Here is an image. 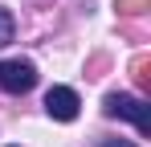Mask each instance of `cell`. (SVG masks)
I'll use <instances>...</instances> for the list:
<instances>
[{"label": "cell", "instance_id": "cell-1", "mask_svg": "<svg viewBox=\"0 0 151 147\" xmlns=\"http://www.w3.org/2000/svg\"><path fill=\"white\" fill-rule=\"evenodd\" d=\"M102 110H106L110 119L135 122L139 135H151V106H147V98H135V94H106V98H102Z\"/></svg>", "mask_w": 151, "mask_h": 147}, {"label": "cell", "instance_id": "cell-2", "mask_svg": "<svg viewBox=\"0 0 151 147\" xmlns=\"http://www.w3.org/2000/svg\"><path fill=\"white\" fill-rule=\"evenodd\" d=\"M0 86H4L8 94H29V90L37 86V66L25 61V57H8V61H0Z\"/></svg>", "mask_w": 151, "mask_h": 147}, {"label": "cell", "instance_id": "cell-3", "mask_svg": "<svg viewBox=\"0 0 151 147\" xmlns=\"http://www.w3.org/2000/svg\"><path fill=\"white\" fill-rule=\"evenodd\" d=\"M78 90H70V86H53L49 94H45V110H49V119L57 122H74L78 119Z\"/></svg>", "mask_w": 151, "mask_h": 147}, {"label": "cell", "instance_id": "cell-4", "mask_svg": "<svg viewBox=\"0 0 151 147\" xmlns=\"http://www.w3.org/2000/svg\"><path fill=\"white\" fill-rule=\"evenodd\" d=\"M12 37H17V21H12L8 8H0V45H8Z\"/></svg>", "mask_w": 151, "mask_h": 147}, {"label": "cell", "instance_id": "cell-5", "mask_svg": "<svg viewBox=\"0 0 151 147\" xmlns=\"http://www.w3.org/2000/svg\"><path fill=\"white\" fill-rule=\"evenodd\" d=\"M143 8H151V0H119V12H143Z\"/></svg>", "mask_w": 151, "mask_h": 147}, {"label": "cell", "instance_id": "cell-6", "mask_svg": "<svg viewBox=\"0 0 151 147\" xmlns=\"http://www.w3.org/2000/svg\"><path fill=\"white\" fill-rule=\"evenodd\" d=\"M102 147H135V143H127V139H102Z\"/></svg>", "mask_w": 151, "mask_h": 147}]
</instances>
